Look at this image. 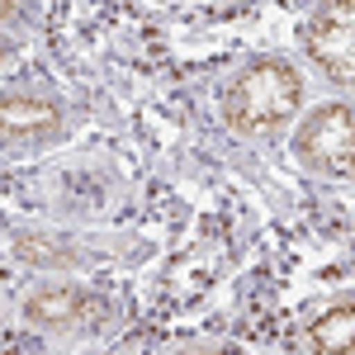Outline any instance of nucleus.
I'll list each match as a JSON object with an SVG mask.
<instances>
[{
	"mask_svg": "<svg viewBox=\"0 0 355 355\" xmlns=\"http://www.w3.org/2000/svg\"><path fill=\"white\" fill-rule=\"evenodd\" d=\"M308 110V76L289 53H256L218 90V114L242 142H275L294 133Z\"/></svg>",
	"mask_w": 355,
	"mask_h": 355,
	"instance_id": "obj_1",
	"label": "nucleus"
},
{
	"mask_svg": "<svg viewBox=\"0 0 355 355\" xmlns=\"http://www.w3.org/2000/svg\"><path fill=\"white\" fill-rule=\"evenodd\" d=\"M303 355H355V289L313 303L294 327Z\"/></svg>",
	"mask_w": 355,
	"mask_h": 355,
	"instance_id": "obj_5",
	"label": "nucleus"
},
{
	"mask_svg": "<svg viewBox=\"0 0 355 355\" xmlns=\"http://www.w3.org/2000/svg\"><path fill=\"white\" fill-rule=\"evenodd\" d=\"M299 48L331 90H346L355 100V0L308 10L299 24Z\"/></svg>",
	"mask_w": 355,
	"mask_h": 355,
	"instance_id": "obj_4",
	"label": "nucleus"
},
{
	"mask_svg": "<svg viewBox=\"0 0 355 355\" xmlns=\"http://www.w3.org/2000/svg\"><path fill=\"white\" fill-rule=\"evenodd\" d=\"M171 355H251V351L237 346V341H185V346H175Z\"/></svg>",
	"mask_w": 355,
	"mask_h": 355,
	"instance_id": "obj_7",
	"label": "nucleus"
},
{
	"mask_svg": "<svg viewBox=\"0 0 355 355\" xmlns=\"http://www.w3.org/2000/svg\"><path fill=\"white\" fill-rule=\"evenodd\" d=\"M15 308H19L24 327L48 331V336H90L114 318L110 299L76 279H38L19 294Z\"/></svg>",
	"mask_w": 355,
	"mask_h": 355,
	"instance_id": "obj_3",
	"label": "nucleus"
},
{
	"mask_svg": "<svg viewBox=\"0 0 355 355\" xmlns=\"http://www.w3.org/2000/svg\"><path fill=\"white\" fill-rule=\"evenodd\" d=\"M289 152L308 175L355 185V100L351 95L313 100L289 133Z\"/></svg>",
	"mask_w": 355,
	"mask_h": 355,
	"instance_id": "obj_2",
	"label": "nucleus"
},
{
	"mask_svg": "<svg viewBox=\"0 0 355 355\" xmlns=\"http://www.w3.org/2000/svg\"><path fill=\"white\" fill-rule=\"evenodd\" d=\"M67 123V110L62 100L48 95V90H5V137L10 142H48V137L62 133Z\"/></svg>",
	"mask_w": 355,
	"mask_h": 355,
	"instance_id": "obj_6",
	"label": "nucleus"
}]
</instances>
